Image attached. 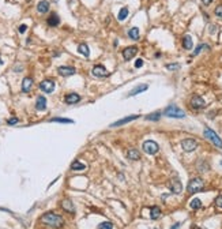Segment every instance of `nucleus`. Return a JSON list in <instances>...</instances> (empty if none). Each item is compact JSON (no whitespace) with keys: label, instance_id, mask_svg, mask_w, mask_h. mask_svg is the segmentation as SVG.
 <instances>
[{"label":"nucleus","instance_id":"obj_1","mask_svg":"<svg viewBox=\"0 0 222 229\" xmlns=\"http://www.w3.org/2000/svg\"><path fill=\"white\" fill-rule=\"evenodd\" d=\"M40 221L42 222V224L48 225V227L56 228V229H59V228H61L64 225L63 217L59 216V214H56V213H52V211H49V213H44L42 216H41Z\"/></svg>","mask_w":222,"mask_h":229},{"label":"nucleus","instance_id":"obj_2","mask_svg":"<svg viewBox=\"0 0 222 229\" xmlns=\"http://www.w3.org/2000/svg\"><path fill=\"white\" fill-rule=\"evenodd\" d=\"M163 114L168 117H174V119H184L185 117V112L180 109L179 107H176V105H169L168 108H165Z\"/></svg>","mask_w":222,"mask_h":229},{"label":"nucleus","instance_id":"obj_3","mask_svg":"<svg viewBox=\"0 0 222 229\" xmlns=\"http://www.w3.org/2000/svg\"><path fill=\"white\" fill-rule=\"evenodd\" d=\"M204 188V183L202 179L199 177H195L192 179L191 181L188 183V187H187V190H188L189 194H196V192H200Z\"/></svg>","mask_w":222,"mask_h":229},{"label":"nucleus","instance_id":"obj_4","mask_svg":"<svg viewBox=\"0 0 222 229\" xmlns=\"http://www.w3.org/2000/svg\"><path fill=\"white\" fill-rule=\"evenodd\" d=\"M204 136H206V139H209L214 146H217L218 149H222V139L213 130L204 128Z\"/></svg>","mask_w":222,"mask_h":229},{"label":"nucleus","instance_id":"obj_5","mask_svg":"<svg viewBox=\"0 0 222 229\" xmlns=\"http://www.w3.org/2000/svg\"><path fill=\"white\" fill-rule=\"evenodd\" d=\"M143 151L146 153V154H150V155H153V154H156L157 151H158V145H157V142H154V140H146L145 143H143Z\"/></svg>","mask_w":222,"mask_h":229},{"label":"nucleus","instance_id":"obj_6","mask_svg":"<svg viewBox=\"0 0 222 229\" xmlns=\"http://www.w3.org/2000/svg\"><path fill=\"white\" fill-rule=\"evenodd\" d=\"M181 147L184 151H194L198 147V142L195 139H184L181 140Z\"/></svg>","mask_w":222,"mask_h":229},{"label":"nucleus","instance_id":"obj_7","mask_svg":"<svg viewBox=\"0 0 222 229\" xmlns=\"http://www.w3.org/2000/svg\"><path fill=\"white\" fill-rule=\"evenodd\" d=\"M40 89L44 93H52L55 90V82L52 79H45L40 83Z\"/></svg>","mask_w":222,"mask_h":229},{"label":"nucleus","instance_id":"obj_8","mask_svg":"<svg viewBox=\"0 0 222 229\" xmlns=\"http://www.w3.org/2000/svg\"><path fill=\"white\" fill-rule=\"evenodd\" d=\"M189 102H191V107L194 108V109H202V108H204V105H206L204 100L200 96H194Z\"/></svg>","mask_w":222,"mask_h":229},{"label":"nucleus","instance_id":"obj_9","mask_svg":"<svg viewBox=\"0 0 222 229\" xmlns=\"http://www.w3.org/2000/svg\"><path fill=\"white\" fill-rule=\"evenodd\" d=\"M91 74L94 76H97V78H104V76L108 75V71H106V68H105L104 66H100V64H98V66L93 67Z\"/></svg>","mask_w":222,"mask_h":229},{"label":"nucleus","instance_id":"obj_10","mask_svg":"<svg viewBox=\"0 0 222 229\" xmlns=\"http://www.w3.org/2000/svg\"><path fill=\"white\" fill-rule=\"evenodd\" d=\"M169 187H170L172 192H174V194H180L183 191V186H181L179 179H172L170 183H169Z\"/></svg>","mask_w":222,"mask_h":229},{"label":"nucleus","instance_id":"obj_11","mask_svg":"<svg viewBox=\"0 0 222 229\" xmlns=\"http://www.w3.org/2000/svg\"><path fill=\"white\" fill-rule=\"evenodd\" d=\"M136 52H138V48H136V46H128V48H125L124 51H123V57H124L125 60H131V59L136 55Z\"/></svg>","mask_w":222,"mask_h":229},{"label":"nucleus","instance_id":"obj_12","mask_svg":"<svg viewBox=\"0 0 222 229\" xmlns=\"http://www.w3.org/2000/svg\"><path fill=\"white\" fill-rule=\"evenodd\" d=\"M57 71H59V74L61 76H71L75 74V68L74 67H68V66H61L57 68Z\"/></svg>","mask_w":222,"mask_h":229},{"label":"nucleus","instance_id":"obj_13","mask_svg":"<svg viewBox=\"0 0 222 229\" xmlns=\"http://www.w3.org/2000/svg\"><path fill=\"white\" fill-rule=\"evenodd\" d=\"M138 117H139V114H131V116H128V117H123L121 120L115 122L113 124H110V127H119V125H123V124H125V123H130V122H132V120H136Z\"/></svg>","mask_w":222,"mask_h":229},{"label":"nucleus","instance_id":"obj_14","mask_svg":"<svg viewBox=\"0 0 222 229\" xmlns=\"http://www.w3.org/2000/svg\"><path fill=\"white\" fill-rule=\"evenodd\" d=\"M64 101H66V104H77V102L81 101V96L77 94V93H70V94H67L66 97H64Z\"/></svg>","mask_w":222,"mask_h":229},{"label":"nucleus","instance_id":"obj_15","mask_svg":"<svg viewBox=\"0 0 222 229\" xmlns=\"http://www.w3.org/2000/svg\"><path fill=\"white\" fill-rule=\"evenodd\" d=\"M33 86V79L31 78H25L22 81V92L23 93H29Z\"/></svg>","mask_w":222,"mask_h":229},{"label":"nucleus","instance_id":"obj_16","mask_svg":"<svg viewBox=\"0 0 222 229\" xmlns=\"http://www.w3.org/2000/svg\"><path fill=\"white\" fill-rule=\"evenodd\" d=\"M149 89V85H146V83H143V85H139V86H136L135 89H132L130 92V97H134V96H136V94H139V93H142V92H146V90Z\"/></svg>","mask_w":222,"mask_h":229},{"label":"nucleus","instance_id":"obj_17","mask_svg":"<svg viewBox=\"0 0 222 229\" xmlns=\"http://www.w3.org/2000/svg\"><path fill=\"white\" fill-rule=\"evenodd\" d=\"M37 11L40 14H45L49 11V3L46 0H41V2L37 4Z\"/></svg>","mask_w":222,"mask_h":229},{"label":"nucleus","instance_id":"obj_18","mask_svg":"<svg viewBox=\"0 0 222 229\" xmlns=\"http://www.w3.org/2000/svg\"><path fill=\"white\" fill-rule=\"evenodd\" d=\"M36 108H37V111H45L46 109V100H45V97L40 96L38 98H37Z\"/></svg>","mask_w":222,"mask_h":229},{"label":"nucleus","instance_id":"obj_19","mask_svg":"<svg viewBox=\"0 0 222 229\" xmlns=\"http://www.w3.org/2000/svg\"><path fill=\"white\" fill-rule=\"evenodd\" d=\"M61 207H63L66 211H68V213H74V211H75L74 205H72V202L68 201V199H66V201L61 202Z\"/></svg>","mask_w":222,"mask_h":229},{"label":"nucleus","instance_id":"obj_20","mask_svg":"<svg viewBox=\"0 0 222 229\" xmlns=\"http://www.w3.org/2000/svg\"><path fill=\"white\" fill-rule=\"evenodd\" d=\"M127 157L132 161H138L139 158H141V154H139V151L136 150V149H130V150L127 151Z\"/></svg>","mask_w":222,"mask_h":229},{"label":"nucleus","instance_id":"obj_21","mask_svg":"<svg viewBox=\"0 0 222 229\" xmlns=\"http://www.w3.org/2000/svg\"><path fill=\"white\" fill-rule=\"evenodd\" d=\"M150 217L153 220H157V218H159L161 217V209H159L158 206H153L150 209Z\"/></svg>","mask_w":222,"mask_h":229},{"label":"nucleus","instance_id":"obj_22","mask_svg":"<svg viewBox=\"0 0 222 229\" xmlns=\"http://www.w3.org/2000/svg\"><path fill=\"white\" fill-rule=\"evenodd\" d=\"M192 45H194V42H192V37L191 36H184L183 38V46L185 49H192Z\"/></svg>","mask_w":222,"mask_h":229},{"label":"nucleus","instance_id":"obj_23","mask_svg":"<svg viewBox=\"0 0 222 229\" xmlns=\"http://www.w3.org/2000/svg\"><path fill=\"white\" fill-rule=\"evenodd\" d=\"M78 51H79V53H82L84 57H89L90 56V51H89V46L86 45V44H81L79 46H78Z\"/></svg>","mask_w":222,"mask_h":229},{"label":"nucleus","instance_id":"obj_24","mask_svg":"<svg viewBox=\"0 0 222 229\" xmlns=\"http://www.w3.org/2000/svg\"><path fill=\"white\" fill-rule=\"evenodd\" d=\"M59 23H60V18L56 15V14H52V15L48 18V25L49 26H57Z\"/></svg>","mask_w":222,"mask_h":229},{"label":"nucleus","instance_id":"obj_25","mask_svg":"<svg viewBox=\"0 0 222 229\" xmlns=\"http://www.w3.org/2000/svg\"><path fill=\"white\" fill-rule=\"evenodd\" d=\"M84 168H86V166H84V164H82L81 161H78V160H75L74 162L71 164V169H72V171H83Z\"/></svg>","mask_w":222,"mask_h":229},{"label":"nucleus","instance_id":"obj_26","mask_svg":"<svg viewBox=\"0 0 222 229\" xmlns=\"http://www.w3.org/2000/svg\"><path fill=\"white\" fill-rule=\"evenodd\" d=\"M128 36L132 40H139V29L138 27H131L128 31Z\"/></svg>","mask_w":222,"mask_h":229},{"label":"nucleus","instance_id":"obj_27","mask_svg":"<svg viewBox=\"0 0 222 229\" xmlns=\"http://www.w3.org/2000/svg\"><path fill=\"white\" fill-rule=\"evenodd\" d=\"M189 206H191V209L198 210V209H200V207H202V202H200V199L195 198V199H192V201H191V203H189Z\"/></svg>","mask_w":222,"mask_h":229},{"label":"nucleus","instance_id":"obj_28","mask_svg":"<svg viewBox=\"0 0 222 229\" xmlns=\"http://www.w3.org/2000/svg\"><path fill=\"white\" fill-rule=\"evenodd\" d=\"M127 16H128V8L127 7H123L121 10H120V13H119L117 18H119V20H124Z\"/></svg>","mask_w":222,"mask_h":229},{"label":"nucleus","instance_id":"obj_29","mask_svg":"<svg viewBox=\"0 0 222 229\" xmlns=\"http://www.w3.org/2000/svg\"><path fill=\"white\" fill-rule=\"evenodd\" d=\"M113 228V225H112V222H101L100 225L97 227V229H112Z\"/></svg>","mask_w":222,"mask_h":229},{"label":"nucleus","instance_id":"obj_30","mask_svg":"<svg viewBox=\"0 0 222 229\" xmlns=\"http://www.w3.org/2000/svg\"><path fill=\"white\" fill-rule=\"evenodd\" d=\"M215 206H217L218 210H222V195H218L215 198Z\"/></svg>","mask_w":222,"mask_h":229},{"label":"nucleus","instance_id":"obj_31","mask_svg":"<svg viewBox=\"0 0 222 229\" xmlns=\"http://www.w3.org/2000/svg\"><path fill=\"white\" fill-rule=\"evenodd\" d=\"M159 116H161V113L156 112V113H151V114H149V116H146V119L147 120H158Z\"/></svg>","mask_w":222,"mask_h":229},{"label":"nucleus","instance_id":"obj_32","mask_svg":"<svg viewBox=\"0 0 222 229\" xmlns=\"http://www.w3.org/2000/svg\"><path fill=\"white\" fill-rule=\"evenodd\" d=\"M51 122H59V123H74L72 120H70V119H63V117H55V119H52Z\"/></svg>","mask_w":222,"mask_h":229},{"label":"nucleus","instance_id":"obj_33","mask_svg":"<svg viewBox=\"0 0 222 229\" xmlns=\"http://www.w3.org/2000/svg\"><path fill=\"white\" fill-rule=\"evenodd\" d=\"M214 13H215V15H217V16L222 18V4H221V5H218V7H215Z\"/></svg>","mask_w":222,"mask_h":229},{"label":"nucleus","instance_id":"obj_34","mask_svg":"<svg viewBox=\"0 0 222 229\" xmlns=\"http://www.w3.org/2000/svg\"><path fill=\"white\" fill-rule=\"evenodd\" d=\"M204 48H209V45H199V46H198V48L194 51V53H192V55H194V56H196V55L199 53L202 49H204Z\"/></svg>","mask_w":222,"mask_h":229},{"label":"nucleus","instance_id":"obj_35","mask_svg":"<svg viewBox=\"0 0 222 229\" xmlns=\"http://www.w3.org/2000/svg\"><path fill=\"white\" fill-rule=\"evenodd\" d=\"M166 68H168V70H179L180 66H179V64H168Z\"/></svg>","mask_w":222,"mask_h":229},{"label":"nucleus","instance_id":"obj_36","mask_svg":"<svg viewBox=\"0 0 222 229\" xmlns=\"http://www.w3.org/2000/svg\"><path fill=\"white\" fill-rule=\"evenodd\" d=\"M7 123L10 125H14V124H16V123H18V119H16V117H11V119L7 120Z\"/></svg>","mask_w":222,"mask_h":229},{"label":"nucleus","instance_id":"obj_37","mask_svg":"<svg viewBox=\"0 0 222 229\" xmlns=\"http://www.w3.org/2000/svg\"><path fill=\"white\" fill-rule=\"evenodd\" d=\"M142 66H143V60H142V59H138V60L135 61V67H136V68H141Z\"/></svg>","mask_w":222,"mask_h":229},{"label":"nucleus","instance_id":"obj_38","mask_svg":"<svg viewBox=\"0 0 222 229\" xmlns=\"http://www.w3.org/2000/svg\"><path fill=\"white\" fill-rule=\"evenodd\" d=\"M26 29H27V26H26V25H20L19 26V33H25Z\"/></svg>","mask_w":222,"mask_h":229},{"label":"nucleus","instance_id":"obj_39","mask_svg":"<svg viewBox=\"0 0 222 229\" xmlns=\"http://www.w3.org/2000/svg\"><path fill=\"white\" fill-rule=\"evenodd\" d=\"M211 2H213V0H202V3H203L204 5H209V4H211Z\"/></svg>","mask_w":222,"mask_h":229},{"label":"nucleus","instance_id":"obj_40","mask_svg":"<svg viewBox=\"0 0 222 229\" xmlns=\"http://www.w3.org/2000/svg\"><path fill=\"white\" fill-rule=\"evenodd\" d=\"M180 225H181V224H180V222H177V224H176V225H173V227H172L170 229H177V228L180 227Z\"/></svg>","mask_w":222,"mask_h":229},{"label":"nucleus","instance_id":"obj_41","mask_svg":"<svg viewBox=\"0 0 222 229\" xmlns=\"http://www.w3.org/2000/svg\"><path fill=\"white\" fill-rule=\"evenodd\" d=\"M191 229H203V228H199V227H196V225H194Z\"/></svg>","mask_w":222,"mask_h":229},{"label":"nucleus","instance_id":"obj_42","mask_svg":"<svg viewBox=\"0 0 222 229\" xmlns=\"http://www.w3.org/2000/svg\"><path fill=\"white\" fill-rule=\"evenodd\" d=\"M2 64H3V60H2V57H0V66H2Z\"/></svg>","mask_w":222,"mask_h":229}]
</instances>
